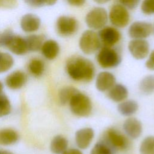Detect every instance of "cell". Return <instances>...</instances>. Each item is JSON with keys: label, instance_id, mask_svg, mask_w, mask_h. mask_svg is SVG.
Instances as JSON below:
<instances>
[{"label": "cell", "instance_id": "36", "mask_svg": "<svg viewBox=\"0 0 154 154\" xmlns=\"http://www.w3.org/2000/svg\"><path fill=\"white\" fill-rule=\"evenodd\" d=\"M24 1L29 5L34 7H42V4L39 0H24Z\"/></svg>", "mask_w": 154, "mask_h": 154}, {"label": "cell", "instance_id": "8", "mask_svg": "<svg viewBox=\"0 0 154 154\" xmlns=\"http://www.w3.org/2000/svg\"><path fill=\"white\" fill-rule=\"evenodd\" d=\"M57 30L58 33L64 37H68L74 34L78 29L79 23L73 17L61 16L57 20Z\"/></svg>", "mask_w": 154, "mask_h": 154}, {"label": "cell", "instance_id": "22", "mask_svg": "<svg viewBox=\"0 0 154 154\" xmlns=\"http://www.w3.org/2000/svg\"><path fill=\"white\" fill-rule=\"evenodd\" d=\"M68 141L63 135H58L53 138L51 142L50 149L54 154H62L67 149Z\"/></svg>", "mask_w": 154, "mask_h": 154}, {"label": "cell", "instance_id": "15", "mask_svg": "<svg viewBox=\"0 0 154 154\" xmlns=\"http://www.w3.org/2000/svg\"><path fill=\"white\" fill-rule=\"evenodd\" d=\"M27 81V76L22 71L16 70L9 74L5 78L6 85L11 90L21 88Z\"/></svg>", "mask_w": 154, "mask_h": 154}, {"label": "cell", "instance_id": "24", "mask_svg": "<svg viewBox=\"0 0 154 154\" xmlns=\"http://www.w3.org/2000/svg\"><path fill=\"white\" fill-rule=\"evenodd\" d=\"M79 90L71 86L65 87L61 88L58 93V99L61 105H66L69 103L72 97Z\"/></svg>", "mask_w": 154, "mask_h": 154}, {"label": "cell", "instance_id": "18", "mask_svg": "<svg viewBox=\"0 0 154 154\" xmlns=\"http://www.w3.org/2000/svg\"><path fill=\"white\" fill-rule=\"evenodd\" d=\"M109 98L115 102H121L128 97V91L126 87L120 84H115L108 91Z\"/></svg>", "mask_w": 154, "mask_h": 154}, {"label": "cell", "instance_id": "37", "mask_svg": "<svg viewBox=\"0 0 154 154\" xmlns=\"http://www.w3.org/2000/svg\"><path fill=\"white\" fill-rule=\"evenodd\" d=\"M62 154H83L82 152L78 149H67Z\"/></svg>", "mask_w": 154, "mask_h": 154}, {"label": "cell", "instance_id": "29", "mask_svg": "<svg viewBox=\"0 0 154 154\" xmlns=\"http://www.w3.org/2000/svg\"><path fill=\"white\" fill-rule=\"evenodd\" d=\"M11 111V105L8 97L4 94H0V117L10 114Z\"/></svg>", "mask_w": 154, "mask_h": 154}, {"label": "cell", "instance_id": "42", "mask_svg": "<svg viewBox=\"0 0 154 154\" xmlns=\"http://www.w3.org/2000/svg\"><path fill=\"white\" fill-rule=\"evenodd\" d=\"M152 32H153V34H154V23H153V24L152 25Z\"/></svg>", "mask_w": 154, "mask_h": 154}, {"label": "cell", "instance_id": "16", "mask_svg": "<svg viewBox=\"0 0 154 154\" xmlns=\"http://www.w3.org/2000/svg\"><path fill=\"white\" fill-rule=\"evenodd\" d=\"M41 23L40 19L35 14L29 13L22 16L20 20V26L22 30L26 32L37 31Z\"/></svg>", "mask_w": 154, "mask_h": 154}, {"label": "cell", "instance_id": "34", "mask_svg": "<svg viewBox=\"0 0 154 154\" xmlns=\"http://www.w3.org/2000/svg\"><path fill=\"white\" fill-rule=\"evenodd\" d=\"M146 66L148 69L154 70V50L150 53L149 58L146 62Z\"/></svg>", "mask_w": 154, "mask_h": 154}, {"label": "cell", "instance_id": "23", "mask_svg": "<svg viewBox=\"0 0 154 154\" xmlns=\"http://www.w3.org/2000/svg\"><path fill=\"white\" fill-rule=\"evenodd\" d=\"M25 38L28 51L35 52L41 49L45 37L43 35L32 34L26 36Z\"/></svg>", "mask_w": 154, "mask_h": 154}, {"label": "cell", "instance_id": "2", "mask_svg": "<svg viewBox=\"0 0 154 154\" xmlns=\"http://www.w3.org/2000/svg\"><path fill=\"white\" fill-rule=\"evenodd\" d=\"M68 103L71 112L78 117H87L92 111L90 99L79 91L72 97Z\"/></svg>", "mask_w": 154, "mask_h": 154}, {"label": "cell", "instance_id": "26", "mask_svg": "<svg viewBox=\"0 0 154 154\" xmlns=\"http://www.w3.org/2000/svg\"><path fill=\"white\" fill-rule=\"evenodd\" d=\"M28 69L32 75L40 76L45 71V63L40 59H32L28 64Z\"/></svg>", "mask_w": 154, "mask_h": 154}, {"label": "cell", "instance_id": "5", "mask_svg": "<svg viewBox=\"0 0 154 154\" xmlns=\"http://www.w3.org/2000/svg\"><path fill=\"white\" fill-rule=\"evenodd\" d=\"M97 62L104 69L117 67L121 62V57L119 52L112 47L103 46L99 49L97 56Z\"/></svg>", "mask_w": 154, "mask_h": 154}, {"label": "cell", "instance_id": "33", "mask_svg": "<svg viewBox=\"0 0 154 154\" xmlns=\"http://www.w3.org/2000/svg\"><path fill=\"white\" fill-rule=\"evenodd\" d=\"M118 1L120 4L125 6L128 9H134L135 8L141 0H116Z\"/></svg>", "mask_w": 154, "mask_h": 154}, {"label": "cell", "instance_id": "28", "mask_svg": "<svg viewBox=\"0 0 154 154\" xmlns=\"http://www.w3.org/2000/svg\"><path fill=\"white\" fill-rule=\"evenodd\" d=\"M140 154H154V137H146L141 143Z\"/></svg>", "mask_w": 154, "mask_h": 154}, {"label": "cell", "instance_id": "21", "mask_svg": "<svg viewBox=\"0 0 154 154\" xmlns=\"http://www.w3.org/2000/svg\"><path fill=\"white\" fill-rule=\"evenodd\" d=\"M138 109V103L134 100H125L118 105L117 110L120 114L130 117L134 114Z\"/></svg>", "mask_w": 154, "mask_h": 154}, {"label": "cell", "instance_id": "25", "mask_svg": "<svg viewBox=\"0 0 154 154\" xmlns=\"http://www.w3.org/2000/svg\"><path fill=\"white\" fill-rule=\"evenodd\" d=\"M140 90L142 93L147 94L154 92V75H148L145 76L140 81L139 85Z\"/></svg>", "mask_w": 154, "mask_h": 154}, {"label": "cell", "instance_id": "10", "mask_svg": "<svg viewBox=\"0 0 154 154\" xmlns=\"http://www.w3.org/2000/svg\"><path fill=\"white\" fill-rule=\"evenodd\" d=\"M97 34L103 46L112 47L118 43L122 38L120 32L114 26H105L99 29Z\"/></svg>", "mask_w": 154, "mask_h": 154}, {"label": "cell", "instance_id": "41", "mask_svg": "<svg viewBox=\"0 0 154 154\" xmlns=\"http://www.w3.org/2000/svg\"><path fill=\"white\" fill-rule=\"evenodd\" d=\"M2 90H3V84L0 81V94L2 93Z\"/></svg>", "mask_w": 154, "mask_h": 154}, {"label": "cell", "instance_id": "9", "mask_svg": "<svg viewBox=\"0 0 154 154\" xmlns=\"http://www.w3.org/2000/svg\"><path fill=\"white\" fill-rule=\"evenodd\" d=\"M152 33V24L145 21H135L129 27L128 34L132 39H146Z\"/></svg>", "mask_w": 154, "mask_h": 154}, {"label": "cell", "instance_id": "35", "mask_svg": "<svg viewBox=\"0 0 154 154\" xmlns=\"http://www.w3.org/2000/svg\"><path fill=\"white\" fill-rule=\"evenodd\" d=\"M86 0H67V2L74 7H81L85 3Z\"/></svg>", "mask_w": 154, "mask_h": 154}, {"label": "cell", "instance_id": "11", "mask_svg": "<svg viewBox=\"0 0 154 154\" xmlns=\"http://www.w3.org/2000/svg\"><path fill=\"white\" fill-rule=\"evenodd\" d=\"M128 50L135 59L143 60L149 54V43L146 39H132L128 43Z\"/></svg>", "mask_w": 154, "mask_h": 154}, {"label": "cell", "instance_id": "38", "mask_svg": "<svg viewBox=\"0 0 154 154\" xmlns=\"http://www.w3.org/2000/svg\"><path fill=\"white\" fill-rule=\"evenodd\" d=\"M42 6L43 5H54L57 0H39Z\"/></svg>", "mask_w": 154, "mask_h": 154}, {"label": "cell", "instance_id": "30", "mask_svg": "<svg viewBox=\"0 0 154 154\" xmlns=\"http://www.w3.org/2000/svg\"><path fill=\"white\" fill-rule=\"evenodd\" d=\"M91 154H114V150L102 141L94 144Z\"/></svg>", "mask_w": 154, "mask_h": 154}, {"label": "cell", "instance_id": "7", "mask_svg": "<svg viewBox=\"0 0 154 154\" xmlns=\"http://www.w3.org/2000/svg\"><path fill=\"white\" fill-rule=\"evenodd\" d=\"M110 23L116 28L126 27L130 20V14L127 8L120 4L113 5L108 14Z\"/></svg>", "mask_w": 154, "mask_h": 154}, {"label": "cell", "instance_id": "3", "mask_svg": "<svg viewBox=\"0 0 154 154\" xmlns=\"http://www.w3.org/2000/svg\"><path fill=\"white\" fill-rule=\"evenodd\" d=\"M108 20V14L105 8L96 7L89 11L85 16L87 26L92 30H99L106 26Z\"/></svg>", "mask_w": 154, "mask_h": 154}, {"label": "cell", "instance_id": "40", "mask_svg": "<svg viewBox=\"0 0 154 154\" xmlns=\"http://www.w3.org/2000/svg\"><path fill=\"white\" fill-rule=\"evenodd\" d=\"M0 154H14V153L9 150H0Z\"/></svg>", "mask_w": 154, "mask_h": 154}, {"label": "cell", "instance_id": "12", "mask_svg": "<svg viewBox=\"0 0 154 154\" xmlns=\"http://www.w3.org/2000/svg\"><path fill=\"white\" fill-rule=\"evenodd\" d=\"M94 136V132L91 128H83L75 133V142L81 149H85L89 147Z\"/></svg>", "mask_w": 154, "mask_h": 154}, {"label": "cell", "instance_id": "27", "mask_svg": "<svg viewBox=\"0 0 154 154\" xmlns=\"http://www.w3.org/2000/svg\"><path fill=\"white\" fill-rule=\"evenodd\" d=\"M14 64V59L8 53H2L0 55V73L8 71Z\"/></svg>", "mask_w": 154, "mask_h": 154}, {"label": "cell", "instance_id": "20", "mask_svg": "<svg viewBox=\"0 0 154 154\" xmlns=\"http://www.w3.org/2000/svg\"><path fill=\"white\" fill-rule=\"evenodd\" d=\"M18 133L11 128H3L0 130V145L10 146L15 144L19 140Z\"/></svg>", "mask_w": 154, "mask_h": 154}, {"label": "cell", "instance_id": "4", "mask_svg": "<svg viewBox=\"0 0 154 154\" xmlns=\"http://www.w3.org/2000/svg\"><path fill=\"white\" fill-rule=\"evenodd\" d=\"M101 45L98 34L92 29L84 31L79 40V46L81 51L87 55L97 51L100 48Z\"/></svg>", "mask_w": 154, "mask_h": 154}, {"label": "cell", "instance_id": "39", "mask_svg": "<svg viewBox=\"0 0 154 154\" xmlns=\"http://www.w3.org/2000/svg\"><path fill=\"white\" fill-rule=\"evenodd\" d=\"M93 1L98 4H104L108 2L110 0H93Z\"/></svg>", "mask_w": 154, "mask_h": 154}, {"label": "cell", "instance_id": "19", "mask_svg": "<svg viewBox=\"0 0 154 154\" xmlns=\"http://www.w3.org/2000/svg\"><path fill=\"white\" fill-rule=\"evenodd\" d=\"M41 50L43 55L48 60H53L58 55L60 46L55 40H48L43 43Z\"/></svg>", "mask_w": 154, "mask_h": 154}, {"label": "cell", "instance_id": "43", "mask_svg": "<svg viewBox=\"0 0 154 154\" xmlns=\"http://www.w3.org/2000/svg\"><path fill=\"white\" fill-rule=\"evenodd\" d=\"M1 52H0V55H1Z\"/></svg>", "mask_w": 154, "mask_h": 154}, {"label": "cell", "instance_id": "32", "mask_svg": "<svg viewBox=\"0 0 154 154\" xmlns=\"http://www.w3.org/2000/svg\"><path fill=\"white\" fill-rule=\"evenodd\" d=\"M14 35V34L11 29H6L2 32H0V46L6 47Z\"/></svg>", "mask_w": 154, "mask_h": 154}, {"label": "cell", "instance_id": "31", "mask_svg": "<svg viewBox=\"0 0 154 154\" xmlns=\"http://www.w3.org/2000/svg\"><path fill=\"white\" fill-rule=\"evenodd\" d=\"M141 11L146 15L154 14V0H143L141 4Z\"/></svg>", "mask_w": 154, "mask_h": 154}, {"label": "cell", "instance_id": "6", "mask_svg": "<svg viewBox=\"0 0 154 154\" xmlns=\"http://www.w3.org/2000/svg\"><path fill=\"white\" fill-rule=\"evenodd\" d=\"M103 142L114 150H124L129 146V141L124 134L115 128H109L104 133Z\"/></svg>", "mask_w": 154, "mask_h": 154}, {"label": "cell", "instance_id": "1", "mask_svg": "<svg viewBox=\"0 0 154 154\" xmlns=\"http://www.w3.org/2000/svg\"><path fill=\"white\" fill-rule=\"evenodd\" d=\"M66 71L72 79L77 81L89 82L95 74L93 63L81 55H73L69 58L66 63Z\"/></svg>", "mask_w": 154, "mask_h": 154}, {"label": "cell", "instance_id": "14", "mask_svg": "<svg viewBox=\"0 0 154 154\" xmlns=\"http://www.w3.org/2000/svg\"><path fill=\"white\" fill-rule=\"evenodd\" d=\"M123 127L126 134L132 139L138 138L143 131L141 122L134 117L127 119L125 121Z\"/></svg>", "mask_w": 154, "mask_h": 154}, {"label": "cell", "instance_id": "17", "mask_svg": "<svg viewBox=\"0 0 154 154\" xmlns=\"http://www.w3.org/2000/svg\"><path fill=\"white\" fill-rule=\"evenodd\" d=\"M6 47L12 53L18 55H23L28 51L25 38L16 35L12 37Z\"/></svg>", "mask_w": 154, "mask_h": 154}, {"label": "cell", "instance_id": "13", "mask_svg": "<svg viewBox=\"0 0 154 154\" xmlns=\"http://www.w3.org/2000/svg\"><path fill=\"white\" fill-rule=\"evenodd\" d=\"M116 82L115 76L111 72L103 71L100 72L96 79V88L102 92L108 91Z\"/></svg>", "mask_w": 154, "mask_h": 154}]
</instances>
